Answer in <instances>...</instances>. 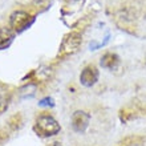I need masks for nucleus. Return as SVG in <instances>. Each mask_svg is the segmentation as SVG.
<instances>
[{
    "instance_id": "f257e3e1",
    "label": "nucleus",
    "mask_w": 146,
    "mask_h": 146,
    "mask_svg": "<svg viewBox=\"0 0 146 146\" xmlns=\"http://www.w3.org/2000/svg\"><path fill=\"white\" fill-rule=\"evenodd\" d=\"M60 123L49 114H41L38 115L35 123V131L40 135L44 137H49L54 135L60 131Z\"/></svg>"
},
{
    "instance_id": "f03ea898",
    "label": "nucleus",
    "mask_w": 146,
    "mask_h": 146,
    "mask_svg": "<svg viewBox=\"0 0 146 146\" xmlns=\"http://www.w3.org/2000/svg\"><path fill=\"white\" fill-rule=\"evenodd\" d=\"M33 23V17L28 15L25 11H16L9 17V27L16 32H21L27 29Z\"/></svg>"
},
{
    "instance_id": "7ed1b4c3",
    "label": "nucleus",
    "mask_w": 146,
    "mask_h": 146,
    "mask_svg": "<svg viewBox=\"0 0 146 146\" xmlns=\"http://www.w3.org/2000/svg\"><path fill=\"white\" fill-rule=\"evenodd\" d=\"M81 45V35L78 32H70L64 37L60 46V53L64 54H70L74 53Z\"/></svg>"
},
{
    "instance_id": "20e7f679",
    "label": "nucleus",
    "mask_w": 146,
    "mask_h": 146,
    "mask_svg": "<svg viewBox=\"0 0 146 146\" xmlns=\"http://www.w3.org/2000/svg\"><path fill=\"white\" fill-rule=\"evenodd\" d=\"M89 121H90V115H89L88 113H85V111H82V110H76L72 114L70 125H72V129L74 131H77V133H84L89 125Z\"/></svg>"
},
{
    "instance_id": "39448f33",
    "label": "nucleus",
    "mask_w": 146,
    "mask_h": 146,
    "mask_svg": "<svg viewBox=\"0 0 146 146\" xmlns=\"http://www.w3.org/2000/svg\"><path fill=\"white\" fill-rule=\"evenodd\" d=\"M98 80V70L96 66L93 65H88L85 66L82 72L80 74V82L86 88H90L97 82Z\"/></svg>"
},
{
    "instance_id": "423d86ee",
    "label": "nucleus",
    "mask_w": 146,
    "mask_h": 146,
    "mask_svg": "<svg viewBox=\"0 0 146 146\" xmlns=\"http://www.w3.org/2000/svg\"><path fill=\"white\" fill-rule=\"evenodd\" d=\"M101 66L105 68V69H115L119 64V57L117 56L115 53H111V52H108L105 53L102 57H101V61H100Z\"/></svg>"
},
{
    "instance_id": "0eeeda50",
    "label": "nucleus",
    "mask_w": 146,
    "mask_h": 146,
    "mask_svg": "<svg viewBox=\"0 0 146 146\" xmlns=\"http://www.w3.org/2000/svg\"><path fill=\"white\" fill-rule=\"evenodd\" d=\"M12 37H13V35L8 28H0V48L7 46L11 42Z\"/></svg>"
},
{
    "instance_id": "6e6552de",
    "label": "nucleus",
    "mask_w": 146,
    "mask_h": 146,
    "mask_svg": "<svg viewBox=\"0 0 146 146\" xmlns=\"http://www.w3.org/2000/svg\"><path fill=\"white\" fill-rule=\"evenodd\" d=\"M36 92V85L35 84H28L25 86L20 89V96L23 98H27V97H32Z\"/></svg>"
},
{
    "instance_id": "1a4fd4ad",
    "label": "nucleus",
    "mask_w": 146,
    "mask_h": 146,
    "mask_svg": "<svg viewBox=\"0 0 146 146\" xmlns=\"http://www.w3.org/2000/svg\"><path fill=\"white\" fill-rule=\"evenodd\" d=\"M8 108V98L5 96H0V114L4 113Z\"/></svg>"
},
{
    "instance_id": "9d476101",
    "label": "nucleus",
    "mask_w": 146,
    "mask_h": 146,
    "mask_svg": "<svg viewBox=\"0 0 146 146\" xmlns=\"http://www.w3.org/2000/svg\"><path fill=\"white\" fill-rule=\"evenodd\" d=\"M38 105H40V106H53V101H52V98L46 97V98H42V100L38 102Z\"/></svg>"
},
{
    "instance_id": "9b49d317",
    "label": "nucleus",
    "mask_w": 146,
    "mask_h": 146,
    "mask_svg": "<svg viewBox=\"0 0 146 146\" xmlns=\"http://www.w3.org/2000/svg\"><path fill=\"white\" fill-rule=\"evenodd\" d=\"M50 146H61V145H60V143H57V142H54V143H52Z\"/></svg>"
}]
</instances>
